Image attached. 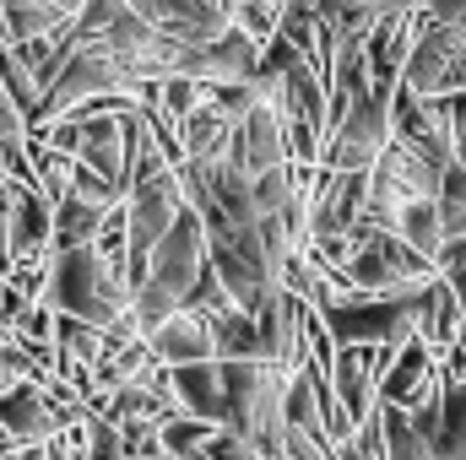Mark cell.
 Masks as SVG:
<instances>
[{"mask_svg": "<svg viewBox=\"0 0 466 460\" xmlns=\"http://www.w3.org/2000/svg\"><path fill=\"white\" fill-rule=\"evenodd\" d=\"M207 249H212L207 217L190 206V212L174 223V233L152 249V260H147V282L136 287V315H141V325H147V331H152V325H163L168 315L190 309L196 276L207 271Z\"/></svg>", "mask_w": 466, "mask_h": 460, "instance_id": "obj_1", "label": "cell"}, {"mask_svg": "<svg viewBox=\"0 0 466 460\" xmlns=\"http://www.w3.org/2000/svg\"><path fill=\"white\" fill-rule=\"evenodd\" d=\"M44 304H55V315L87 320V325L104 331V325H115L119 315L136 309V287H130L125 271H115L87 244V249H66V255L49 260V298Z\"/></svg>", "mask_w": 466, "mask_h": 460, "instance_id": "obj_2", "label": "cell"}, {"mask_svg": "<svg viewBox=\"0 0 466 460\" xmlns=\"http://www.w3.org/2000/svg\"><path fill=\"white\" fill-rule=\"evenodd\" d=\"M429 287L418 293H396V298H337L320 309L326 331L337 336V346H407L418 336V304Z\"/></svg>", "mask_w": 466, "mask_h": 460, "instance_id": "obj_3", "label": "cell"}, {"mask_svg": "<svg viewBox=\"0 0 466 460\" xmlns=\"http://www.w3.org/2000/svg\"><path fill=\"white\" fill-rule=\"evenodd\" d=\"M109 93H136V87L125 82V71L115 65V55H109L104 44L82 38L76 55L66 60V71L55 76V87L44 93V104H38V115H33L27 130H44V125L66 119L71 109H82V104H93V98H109Z\"/></svg>", "mask_w": 466, "mask_h": 460, "instance_id": "obj_4", "label": "cell"}, {"mask_svg": "<svg viewBox=\"0 0 466 460\" xmlns=\"http://www.w3.org/2000/svg\"><path fill=\"white\" fill-rule=\"evenodd\" d=\"M401 82L423 98H466V22H440L429 11Z\"/></svg>", "mask_w": 466, "mask_h": 460, "instance_id": "obj_5", "label": "cell"}, {"mask_svg": "<svg viewBox=\"0 0 466 460\" xmlns=\"http://www.w3.org/2000/svg\"><path fill=\"white\" fill-rule=\"evenodd\" d=\"M390 141H396L390 98L369 93V98H358L348 115H342V125L331 130L320 168H331V174H374V163L385 157V146H390Z\"/></svg>", "mask_w": 466, "mask_h": 460, "instance_id": "obj_6", "label": "cell"}, {"mask_svg": "<svg viewBox=\"0 0 466 460\" xmlns=\"http://www.w3.org/2000/svg\"><path fill=\"white\" fill-rule=\"evenodd\" d=\"M163 38L185 44V49H212L218 38L233 33L228 0H130Z\"/></svg>", "mask_w": 466, "mask_h": 460, "instance_id": "obj_7", "label": "cell"}, {"mask_svg": "<svg viewBox=\"0 0 466 460\" xmlns=\"http://www.w3.org/2000/svg\"><path fill=\"white\" fill-rule=\"evenodd\" d=\"M11 201V260L16 265H44L55 260V201L38 190V185H16L5 190ZM11 265V271H16Z\"/></svg>", "mask_w": 466, "mask_h": 460, "instance_id": "obj_8", "label": "cell"}, {"mask_svg": "<svg viewBox=\"0 0 466 460\" xmlns=\"http://www.w3.org/2000/svg\"><path fill=\"white\" fill-rule=\"evenodd\" d=\"M228 157L249 174V179H260V174L293 163V157H288V115H282L277 104H255L249 115L238 119V130H233Z\"/></svg>", "mask_w": 466, "mask_h": 460, "instance_id": "obj_9", "label": "cell"}, {"mask_svg": "<svg viewBox=\"0 0 466 460\" xmlns=\"http://www.w3.org/2000/svg\"><path fill=\"white\" fill-rule=\"evenodd\" d=\"M331 390L352 428L380 417V346H342L331 368Z\"/></svg>", "mask_w": 466, "mask_h": 460, "instance_id": "obj_10", "label": "cell"}, {"mask_svg": "<svg viewBox=\"0 0 466 460\" xmlns=\"http://www.w3.org/2000/svg\"><path fill=\"white\" fill-rule=\"evenodd\" d=\"M440 374V357L423 336H412L407 346H380V401L385 406H412Z\"/></svg>", "mask_w": 466, "mask_h": 460, "instance_id": "obj_11", "label": "cell"}, {"mask_svg": "<svg viewBox=\"0 0 466 460\" xmlns=\"http://www.w3.org/2000/svg\"><path fill=\"white\" fill-rule=\"evenodd\" d=\"M0 428H11V434H16V445L27 450V445H49L55 434H66V417H60V406H55L49 385L22 379L16 390H5V395H0Z\"/></svg>", "mask_w": 466, "mask_h": 460, "instance_id": "obj_12", "label": "cell"}, {"mask_svg": "<svg viewBox=\"0 0 466 460\" xmlns=\"http://www.w3.org/2000/svg\"><path fill=\"white\" fill-rule=\"evenodd\" d=\"M179 412L212 423V428H228V385H223V363H185V368H163Z\"/></svg>", "mask_w": 466, "mask_h": 460, "instance_id": "obj_13", "label": "cell"}, {"mask_svg": "<svg viewBox=\"0 0 466 460\" xmlns=\"http://www.w3.org/2000/svg\"><path fill=\"white\" fill-rule=\"evenodd\" d=\"M147 346H152V357H157L163 368H185V363H218L212 325H207V315H196V309H179V315H168L163 325H152V331H147Z\"/></svg>", "mask_w": 466, "mask_h": 460, "instance_id": "obj_14", "label": "cell"}, {"mask_svg": "<svg viewBox=\"0 0 466 460\" xmlns=\"http://www.w3.org/2000/svg\"><path fill=\"white\" fill-rule=\"evenodd\" d=\"M418 336L434 346V357H451L466 336V309L461 298L451 293V282L440 276V282H429V293H423V304H418Z\"/></svg>", "mask_w": 466, "mask_h": 460, "instance_id": "obj_15", "label": "cell"}, {"mask_svg": "<svg viewBox=\"0 0 466 460\" xmlns=\"http://www.w3.org/2000/svg\"><path fill=\"white\" fill-rule=\"evenodd\" d=\"M109 212H115V206H98V201L66 195V201L55 206V255L98 244V233H104V223H109Z\"/></svg>", "mask_w": 466, "mask_h": 460, "instance_id": "obj_16", "label": "cell"}, {"mask_svg": "<svg viewBox=\"0 0 466 460\" xmlns=\"http://www.w3.org/2000/svg\"><path fill=\"white\" fill-rule=\"evenodd\" d=\"M207 325H212V346H218V363H255V357L266 363L255 315H244V309H218V315H207Z\"/></svg>", "mask_w": 466, "mask_h": 460, "instance_id": "obj_17", "label": "cell"}, {"mask_svg": "<svg viewBox=\"0 0 466 460\" xmlns=\"http://www.w3.org/2000/svg\"><path fill=\"white\" fill-rule=\"evenodd\" d=\"M390 233L407 238V244H412L418 255H429L434 265L445 260V244H451V238H445V212H440V201H412V206L396 217V228Z\"/></svg>", "mask_w": 466, "mask_h": 460, "instance_id": "obj_18", "label": "cell"}, {"mask_svg": "<svg viewBox=\"0 0 466 460\" xmlns=\"http://www.w3.org/2000/svg\"><path fill=\"white\" fill-rule=\"evenodd\" d=\"M0 16L11 27V44H33V38H49L60 27H71L49 0H0Z\"/></svg>", "mask_w": 466, "mask_h": 460, "instance_id": "obj_19", "label": "cell"}, {"mask_svg": "<svg viewBox=\"0 0 466 460\" xmlns=\"http://www.w3.org/2000/svg\"><path fill=\"white\" fill-rule=\"evenodd\" d=\"M380 439H385V460H434L429 439L412 428L407 406H385L380 401Z\"/></svg>", "mask_w": 466, "mask_h": 460, "instance_id": "obj_20", "label": "cell"}, {"mask_svg": "<svg viewBox=\"0 0 466 460\" xmlns=\"http://www.w3.org/2000/svg\"><path fill=\"white\" fill-rule=\"evenodd\" d=\"M212 423H201V417H190V412H179V417H168L163 428H157V445H163V455L168 460H190L201 455L207 445H212Z\"/></svg>", "mask_w": 466, "mask_h": 460, "instance_id": "obj_21", "label": "cell"}, {"mask_svg": "<svg viewBox=\"0 0 466 460\" xmlns=\"http://www.w3.org/2000/svg\"><path fill=\"white\" fill-rule=\"evenodd\" d=\"M434 460H466V385L445 379V434L434 439Z\"/></svg>", "mask_w": 466, "mask_h": 460, "instance_id": "obj_22", "label": "cell"}, {"mask_svg": "<svg viewBox=\"0 0 466 460\" xmlns=\"http://www.w3.org/2000/svg\"><path fill=\"white\" fill-rule=\"evenodd\" d=\"M293 190H299L293 163H282V168L260 174V179H255V217H260V223H266V217H282V206L293 201Z\"/></svg>", "mask_w": 466, "mask_h": 460, "instance_id": "obj_23", "label": "cell"}, {"mask_svg": "<svg viewBox=\"0 0 466 460\" xmlns=\"http://www.w3.org/2000/svg\"><path fill=\"white\" fill-rule=\"evenodd\" d=\"M440 212H445V238H466V168L451 163L440 185Z\"/></svg>", "mask_w": 466, "mask_h": 460, "instance_id": "obj_24", "label": "cell"}, {"mask_svg": "<svg viewBox=\"0 0 466 460\" xmlns=\"http://www.w3.org/2000/svg\"><path fill=\"white\" fill-rule=\"evenodd\" d=\"M82 460H136V455H130V445H125V434H119L115 423L93 417V434H87V450H82Z\"/></svg>", "mask_w": 466, "mask_h": 460, "instance_id": "obj_25", "label": "cell"}, {"mask_svg": "<svg viewBox=\"0 0 466 460\" xmlns=\"http://www.w3.org/2000/svg\"><path fill=\"white\" fill-rule=\"evenodd\" d=\"M331 460H385V439H380V417L374 423H363L352 439L342 445H331Z\"/></svg>", "mask_w": 466, "mask_h": 460, "instance_id": "obj_26", "label": "cell"}, {"mask_svg": "<svg viewBox=\"0 0 466 460\" xmlns=\"http://www.w3.org/2000/svg\"><path fill=\"white\" fill-rule=\"evenodd\" d=\"M201 455H207V460H260V450H255L244 434H233V428H218V434H212V445H207Z\"/></svg>", "mask_w": 466, "mask_h": 460, "instance_id": "obj_27", "label": "cell"}, {"mask_svg": "<svg viewBox=\"0 0 466 460\" xmlns=\"http://www.w3.org/2000/svg\"><path fill=\"white\" fill-rule=\"evenodd\" d=\"M309 11H315L320 22H331V27H337V22L363 16V11H374V5H369V0H309ZM380 16H385V11H380Z\"/></svg>", "mask_w": 466, "mask_h": 460, "instance_id": "obj_28", "label": "cell"}, {"mask_svg": "<svg viewBox=\"0 0 466 460\" xmlns=\"http://www.w3.org/2000/svg\"><path fill=\"white\" fill-rule=\"evenodd\" d=\"M429 11L440 22H466V0H429Z\"/></svg>", "mask_w": 466, "mask_h": 460, "instance_id": "obj_29", "label": "cell"}, {"mask_svg": "<svg viewBox=\"0 0 466 460\" xmlns=\"http://www.w3.org/2000/svg\"><path fill=\"white\" fill-rule=\"evenodd\" d=\"M374 11H429V0H369Z\"/></svg>", "mask_w": 466, "mask_h": 460, "instance_id": "obj_30", "label": "cell"}, {"mask_svg": "<svg viewBox=\"0 0 466 460\" xmlns=\"http://www.w3.org/2000/svg\"><path fill=\"white\" fill-rule=\"evenodd\" d=\"M22 455V445H16V434L11 428H0V460H16Z\"/></svg>", "mask_w": 466, "mask_h": 460, "instance_id": "obj_31", "label": "cell"}, {"mask_svg": "<svg viewBox=\"0 0 466 460\" xmlns=\"http://www.w3.org/2000/svg\"><path fill=\"white\" fill-rule=\"evenodd\" d=\"M5 190H11V174H5V168H0V195H5Z\"/></svg>", "mask_w": 466, "mask_h": 460, "instance_id": "obj_32", "label": "cell"}, {"mask_svg": "<svg viewBox=\"0 0 466 460\" xmlns=\"http://www.w3.org/2000/svg\"><path fill=\"white\" fill-rule=\"evenodd\" d=\"M190 460H207V455H190Z\"/></svg>", "mask_w": 466, "mask_h": 460, "instance_id": "obj_33", "label": "cell"}, {"mask_svg": "<svg viewBox=\"0 0 466 460\" xmlns=\"http://www.w3.org/2000/svg\"><path fill=\"white\" fill-rule=\"evenodd\" d=\"M461 346H466V336H461Z\"/></svg>", "mask_w": 466, "mask_h": 460, "instance_id": "obj_34", "label": "cell"}]
</instances>
